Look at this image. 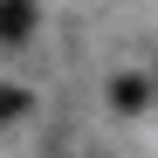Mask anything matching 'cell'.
Wrapping results in <instances>:
<instances>
[{"instance_id":"obj_1","label":"cell","mask_w":158,"mask_h":158,"mask_svg":"<svg viewBox=\"0 0 158 158\" xmlns=\"http://www.w3.org/2000/svg\"><path fill=\"white\" fill-rule=\"evenodd\" d=\"M41 21V0H0V48H28Z\"/></svg>"},{"instance_id":"obj_3","label":"cell","mask_w":158,"mask_h":158,"mask_svg":"<svg viewBox=\"0 0 158 158\" xmlns=\"http://www.w3.org/2000/svg\"><path fill=\"white\" fill-rule=\"evenodd\" d=\"M21 110H28V89H21V83H0V124H14Z\"/></svg>"},{"instance_id":"obj_2","label":"cell","mask_w":158,"mask_h":158,"mask_svg":"<svg viewBox=\"0 0 158 158\" xmlns=\"http://www.w3.org/2000/svg\"><path fill=\"white\" fill-rule=\"evenodd\" d=\"M110 103H117L124 117L144 110V103H151V83H144V76H117V83H110Z\"/></svg>"}]
</instances>
